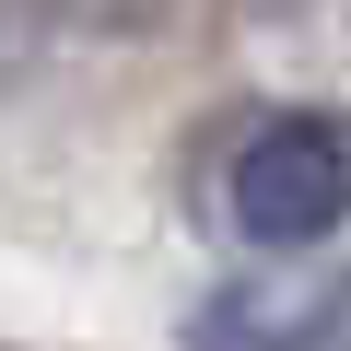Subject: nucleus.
Segmentation results:
<instances>
[{
    "label": "nucleus",
    "mask_w": 351,
    "mask_h": 351,
    "mask_svg": "<svg viewBox=\"0 0 351 351\" xmlns=\"http://www.w3.org/2000/svg\"><path fill=\"white\" fill-rule=\"evenodd\" d=\"M351 328V281H223L188 316V351H328Z\"/></svg>",
    "instance_id": "nucleus-2"
},
{
    "label": "nucleus",
    "mask_w": 351,
    "mask_h": 351,
    "mask_svg": "<svg viewBox=\"0 0 351 351\" xmlns=\"http://www.w3.org/2000/svg\"><path fill=\"white\" fill-rule=\"evenodd\" d=\"M223 223L269 258H304L351 223V117L339 106H281L234 141L223 164Z\"/></svg>",
    "instance_id": "nucleus-1"
}]
</instances>
